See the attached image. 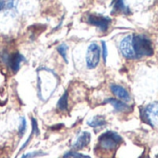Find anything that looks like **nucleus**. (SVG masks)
<instances>
[{"mask_svg": "<svg viewBox=\"0 0 158 158\" xmlns=\"http://www.w3.org/2000/svg\"><path fill=\"white\" fill-rule=\"evenodd\" d=\"M132 45L136 59L145 56H152L153 54L152 43L150 38L144 35H133Z\"/></svg>", "mask_w": 158, "mask_h": 158, "instance_id": "f257e3e1", "label": "nucleus"}, {"mask_svg": "<svg viewBox=\"0 0 158 158\" xmlns=\"http://www.w3.org/2000/svg\"><path fill=\"white\" fill-rule=\"evenodd\" d=\"M123 141L122 137L114 131L109 130L102 133L98 139V148L102 151H114Z\"/></svg>", "mask_w": 158, "mask_h": 158, "instance_id": "f03ea898", "label": "nucleus"}, {"mask_svg": "<svg viewBox=\"0 0 158 158\" xmlns=\"http://www.w3.org/2000/svg\"><path fill=\"white\" fill-rule=\"evenodd\" d=\"M102 49L99 45L95 42L89 44L86 53V63L88 69H94L98 66L101 60Z\"/></svg>", "mask_w": 158, "mask_h": 158, "instance_id": "7ed1b4c3", "label": "nucleus"}, {"mask_svg": "<svg viewBox=\"0 0 158 158\" xmlns=\"http://www.w3.org/2000/svg\"><path fill=\"white\" fill-rule=\"evenodd\" d=\"M140 115L142 120L151 125L155 126L158 124V102L150 103L145 106L140 111Z\"/></svg>", "mask_w": 158, "mask_h": 158, "instance_id": "20e7f679", "label": "nucleus"}, {"mask_svg": "<svg viewBox=\"0 0 158 158\" xmlns=\"http://www.w3.org/2000/svg\"><path fill=\"white\" fill-rule=\"evenodd\" d=\"M1 59L2 61L5 62L14 73L18 72L21 68V63L23 61H25L24 56H23L19 52H13V53L4 52L1 55Z\"/></svg>", "mask_w": 158, "mask_h": 158, "instance_id": "39448f33", "label": "nucleus"}, {"mask_svg": "<svg viewBox=\"0 0 158 158\" xmlns=\"http://www.w3.org/2000/svg\"><path fill=\"white\" fill-rule=\"evenodd\" d=\"M87 22L93 26H96L101 32L105 33L108 29L109 26L112 23L111 18L102 16L100 14H89L87 16Z\"/></svg>", "mask_w": 158, "mask_h": 158, "instance_id": "423d86ee", "label": "nucleus"}, {"mask_svg": "<svg viewBox=\"0 0 158 158\" xmlns=\"http://www.w3.org/2000/svg\"><path fill=\"white\" fill-rule=\"evenodd\" d=\"M120 52L121 54L127 58V59H136V55L133 49V45H132V35H127L125 36L119 45Z\"/></svg>", "mask_w": 158, "mask_h": 158, "instance_id": "0eeeda50", "label": "nucleus"}, {"mask_svg": "<svg viewBox=\"0 0 158 158\" xmlns=\"http://www.w3.org/2000/svg\"><path fill=\"white\" fill-rule=\"evenodd\" d=\"M90 140H91V134L88 131H82L73 142L72 148L73 149L74 152L82 150L83 148L87 147L89 144Z\"/></svg>", "mask_w": 158, "mask_h": 158, "instance_id": "6e6552de", "label": "nucleus"}, {"mask_svg": "<svg viewBox=\"0 0 158 158\" xmlns=\"http://www.w3.org/2000/svg\"><path fill=\"white\" fill-rule=\"evenodd\" d=\"M105 103H110L116 112H121V113H126V112H129L131 110V107L127 104L124 102H120L116 99L114 98H109L107 100L104 101Z\"/></svg>", "mask_w": 158, "mask_h": 158, "instance_id": "1a4fd4ad", "label": "nucleus"}, {"mask_svg": "<svg viewBox=\"0 0 158 158\" xmlns=\"http://www.w3.org/2000/svg\"><path fill=\"white\" fill-rule=\"evenodd\" d=\"M111 90L112 92L120 100L124 101L125 102H130L131 98H130V95L128 94V92L121 86H118V85H111Z\"/></svg>", "mask_w": 158, "mask_h": 158, "instance_id": "9d476101", "label": "nucleus"}, {"mask_svg": "<svg viewBox=\"0 0 158 158\" xmlns=\"http://www.w3.org/2000/svg\"><path fill=\"white\" fill-rule=\"evenodd\" d=\"M88 125L91 127H101L106 125V119L102 115H96L88 121Z\"/></svg>", "mask_w": 158, "mask_h": 158, "instance_id": "9b49d317", "label": "nucleus"}, {"mask_svg": "<svg viewBox=\"0 0 158 158\" xmlns=\"http://www.w3.org/2000/svg\"><path fill=\"white\" fill-rule=\"evenodd\" d=\"M57 108L60 112L67 111L68 109V91H65L63 95L60 98L58 103H57Z\"/></svg>", "mask_w": 158, "mask_h": 158, "instance_id": "f8f14e48", "label": "nucleus"}, {"mask_svg": "<svg viewBox=\"0 0 158 158\" xmlns=\"http://www.w3.org/2000/svg\"><path fill=\"white\" fill-rule=\"evenodd\" d=\"M114 12L117 11V12H122L125 14H130L131 11L129 10V8L127 6L125 5V3L123 1H115L114 2Z\"/></svg>", "mask_w": 158, "mask_h": 158, "instance_id": "ddd939ff", "label": "nucleus"}, {"mask_svg": "<svg viewBox=\"0 0 158 158\" xmlns=\"http://www.w3.org/2000/svg\"><path fill=\"white\" fill-rule=\"evenodd\" d=\"M68 48H68V46H67L65 43H61V44H60V45L57 47V50H58L59 54L60 55V57L63 59V60H64L66 63H68V62H69L68 58H67Z\"/></svg>", "mask_w": 158, "mask_h": 158, "instance_id": "4468645a", "label": "nucleus"}, {"mask_svg": "<svg viewBox=\"0 0 158 158\" xmlns=\"http://www.w3.org/2000/svg\"><path fill=\"white\" fill-rule=\"evenodd\" d=\"M62 158H91V157L85 155L83 153H80V152H74V151H70V152H65Z\"/></svg>", "mask_w": 158, "mask_h": 158, "instance_id": "2eb2a0df", "label": "nucleus"}, {"mask_svg": "<svg viewBox=\"0 0 158 158\" xmlns=\"http://www.w3.org/2000/svg\"><path fill=\"white\" fill-rule=\"evenodd\" d=\"M26 127H27V124H26V119L25 117L22 116L20 118V126H19V135L20 137H23L26 131Z\"/></svg>", "mask_w": 158, "mask_h": 158, "instance_id": "dca6fc26", "label": "nucleus"}, {"mask_svg": "<svg viewBox=\"0 0 158 158\" xmlns=\"http://www.w3.org/2000/svg\"><path fill=\"white\" fill-rule=\"evenodd\" d=\"M14 1H0V11L5 10H11L15 7Z\"/></svg>", "mask_w": 158, "mask_h": 158, "instance_id": "f3484780", "label": "nucleus"}, {"mask_svg": "<svg viewBox=\"0 0 158 158\" xmlns=\"http://www.w3.org/2000/svg\"><path fill=\"white\" fill-rule=\"evenodd\" d=\"M46 153L42 151H34L32 152H27L25 154H23L22 156V158H36V157H39V156H43L45 155Z\"/></svg>", "mask_w": 158, "mask_h": 158, "instance_id": "a211bd4d", "label": "nucleus"}, {"mask_svg": "<svg viewBox=\"0 0 158 158\" xmlns=\"http://www.w3.org/2000/svg\"><path fill=\"white\" fill-rule=\"evenodd\" d=\"M102 58H103V60L104 62H106V60H107V56H108V51H107V46H106V43L105 41H102Z\"/></svg>", "mask_w": 158, "mask_h": 158, "instance_id": "6ab92c4d", "label": "nucleus"}, {"mask_svg": "<svg viewBox=\"0 0 158 158\" xmlns=\"http://www.w3.org/2000/svg\"><path fill=\"white\" fill-rule=\"evenodd\" d=\"M32 131L36 135L38 136L39 135V128H38V125H37V122L35 118H32Z\"/></svg>", "mask_w": 158, "mask_h": 158, "instance_id": "aec40b11", "label": "nucleus"}, {"mask_svg": "<svg viewBox=\"0 0 158 158\" xmlns=\"http://www.w3.org/2000/svg\"><path fill=\"white\" fill-rule=\"evenodd\" d=\"M139 158H149V156H148V155H147L146 153H143V154H142V155H141V156H140Z\"/></svg>", "mask_w": 158, "mask_h": 158, "instance_id": "412c9836", "label": "nucleus"}, {"mask_svg": "<svg viewBox=\"0 0 158 158\" xmlns=\"http://www.w3.org/2000/svg\"><path fill=\"white\" fill-rule=\"evenodd\" d=\"M155 158H158V154H157V155L155 156Z\"/></svg>", "mask_w": 158, "mask_h": 158, "instance_id": "4be33fe9", "label": "nucleus"}]
</instances>
